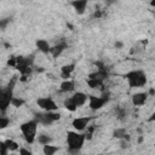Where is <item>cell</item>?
<instances>
[{
    "label": "cell",
    "mask_w": 155,
    "mask_h": 155,
    "mask_svg": "<svg viewBox=\"0 0 155 155\" xmlns=\"http://www.w3.org/2000/svg\"><path fill=\"white\" fill-rule=\"evenodd\" d=\"M85 134L78 131H68L67 133V144L69 153H79L85 143Z\"/></svg>",
    "instance_id": "cell-1"
},
{
    "label": "cell",
    "mask_w": 155,
    "mask_h": 155,
    "mask_svg": "<svg viewBox=\"0 0 155 155\" xmlns=\"http://www.w3.org/2000/svg\"><path fill=\"white\" fill-rule=\"evenodd\" d=\"M88 107L91 110H99L104 107V104L109 101V94H104L103 97L88 96Z\"/></svg>",
    "instance_id": "cell-4"
},
{
    "label": "cell",
    "mask_w": 155,
    "mask_h": 155,
    "mask_svg": "<svg viewBox=\"0 0 155 155\" xmlns=\"http://www.w3.org/2000/svg\"><path fill=\"white\" fill-rule=\"evenodd\" d=\"M75 70V63H69V64H64L61 68V78L63 80L65 79H70L73 71Z\"/></svg>",
    "instance_id": "cell-10"
},
{
    "label": "cell",
    "mask_w": 155,
    "mask_h": 155,
    "mask_svg": "<svg viewBox=\"0 0 155 155\" xmlns=\"http://www.w3.org/2000/svg\"><path fill=\"white\" fill-rule=\"evenodd\" d=\"M114 47H115V48H117V50H121V48L124 47V42H122V41L116 40V41L114 42Z\"/></svg>",
    "instance_id": "cell-29"
},
{
    "label": "cell",
    "mask_w": 155,
    "mask_h": 155,
    "mask_svg": "<svg viewBox=\"0 0 155 155\" xmlns=\"http://www.w3.org/2000/svg\"><path fill=\"white\" fill-rule=\"evenodd\" d=\"M36 104L44 111H53L58 109L56 102L51 97H40L36 99Z\"/></svg>",
    "instance_id": "cell-5"
},
{
    "label": "cell",
    "mask_w": 155,
    "mask_h": 155,
    "mask_svg": "<svg viewBox=\"0 0 155 155\" xmlns=\"http://www.w3.org/2000/svg\"><path fill=\"white\" fill-rule=\"evenodd\" d=\"M130 87H143L147 84V75L143 70H131L125 75Z\"/></svg>",
    "instance_id": "cell-3"
},
{
    "label": "cell",
    "mask_w": 155,
    "mask_h": 155,
    "mask_svg": "<svg viewBox=\"0 0 155 155\" xmlns=\"http://www.w3.org/2000/svg\"><path fill=\"white\" fill-rule=\"evenodd\" d=\"M125 133H126V130H125L124 127H121V128H116V130H114L113 136H114V138L120 139V138H122V137H124V134H125Z\"/></svg>",
    "instance_id": "cell-21"
},
{
    "label": "cell",
    "mask_w": 155,
    "mask_h": 155,
    "mask_svg": "<svg viewBox=\"0 0 155 155\" xmlns=\"http://www.w3.org/2000/svg\"><path fill=\"white\" fill-rule=\"evenodd\" d=\"M10 22H11V18H10V17L0 18V30H5L6 27L10 24Z\"/></svg>",
    "instance_id": "cell-23"
},
{
    "label": "cell",
    "mask_w": 155,
    "mask_h": 155,
    "mask_svg": "<svg viewBox=\"0 0 155 155\" xmlns=\"http://www.w3.org/2000/svg\"><path fill=\"white\" fill-rule=\"evenodd\" d=\"M35 140H38L39 142V144H41V145H45V144H48V143H51L52 142V137H50L48 134H39V136H36V139Z\"/></svg>",
    "instance_id": "cell-19"
},
{
    "label": "cell",
    "mask_w": 155,
    "mask_h": 155,
    "mask_svg": "<svg viewBox=\"0 0 155 155\" xmlns=\"http://www.w3.org/2000/svg\"><path fill=\"white\" fill-rule=\"evenodd\" d=\"M63 105H64V108H65L68 111H71V113H74V111L78 109V107H76V104L74 103V101L71 99V97H67V98L64 99V102H63Z\"/></svg>",
    "instance_id": "cell-16"
},
{
    "label": "cell",
    "mask_w": 155,
    "mask_h": 155,
    "mask_svg": "<svg viewBox=\"0 0 155 155\" xmlns=\"http://www.w3.org/2000/svg\"><path fill=\"white\" fill-rule=\"evenodd\" d=\"M87 86L90 88H98V87H102L103 86V80L101 79H97V78H88L87 81H86Z\"/></svg>",
    "instance_id": "cell-15"
},
{
    "label": "cell",
    "mask_w": 155,
    "mask_h": 155,
    "mask_svg": "<svg viewBox=\"0 0 155 155\" xmlns=\"http://www.w3.org/2000/svg\"><path fill=\"white\" fill-rule=\"evenodd\" d=\"M10 125V119L6 116H0V130L6 128Z\"/></svg>",
    "instance_id": "cell-24"
},
{
    "label": "cell",
    "mask_w": 155,
    "mask_h": 155,
    "mask_svg": "<svg viewBox=\"0 0 155 155\" xmlns=\"http://www.w3.org/2000/svg\"><path fill=\"white\" fill-rule=\"evenodd\" d=\"M71 99L74 101V103L76 104V107H82L86 104L87 99H88V96L85 93V92H81V91H74L73 96H71Z\"/></svg>",
    "instance_id": "cell-8"
},
{
    "label": "cell",
    "mask_w": 155,
    "mask_h": 155,
    "mask_svg": "<svg viewBox=\"0 0 155 155\" xmlns=\"http://www.w3.org/2000/svg\"><path fill=\"white\" fill-rule=\"evenodd\" d=\"M92 120V117L90 116H81V117H75L73 121H71V126L75 131L78 132H82L86 130V127L88 126L90 121Z\"/></svg>",
    "instance_id": "cell-6"
},
{
    "label": "cell",
    "mask_w": 155,
    "mask_h": 155,
    "mask_svg": "<svg viewBox=\"0 0 155 155\" xmlns=\"http://www.w3.org/2000/svg\"><path fill=\"white\" fill-rule=\"evenodd\" d=\"M147 93H148V96L154 97V96H155V88H154V87H150V88H149V91H148Z\"/></svg>",
    "instance_id": "cell-32"
},
{
    "label": "cell",
    "mask_w": 155,
    "mask_h": 155,
    "mask_svg": "<svg viewBox=\"0 0 155 155\" xmlns=\"http://www.w3.org/2000/svg\"><path fill=\"white\" fill-rule=\"evenodd\" d=\"M4 142H5V145H6V148L8 149V151H16V150L19 149L18 143L15 142L13 139H6V140H4Z\"/></svg>",
    "instance_id": "cell-20"
},
{
    "label": "cell",
    "mask_w": 155,
    "mask_h": 155,
    "mask_svg": "<svg viewBox=\"0 0 155 155\" xmlns=\"http://www.w3.org/2000/svg\"><path fill=\"white\" fill-rule=\"evenodd\" d=\"M7 65H8V67H13V68H16V65H17V57H15V56L10 57V58L7 59Z\"/></svg>",
    "instance_id": "cell-26"
},
{
    "label": "cell",
    "mask_w": 155,
    "mask_h": 155,
    "mask_svg": "<svg viewBox=\"0 0 155 155\" xmlns=\"http://www.w3.org/2000/svg\"><path fill=\"white\" fill-rule=\"evenodd\" d=\"M18 153H19V155H31V150L25 149V148H19Z\"/></svg>",
    "instance_id": "cell-28"
},
{
    "label": "cell",
    "mask_w": 155,
    "mask_h": 155,
    "mask_svg": "<svg viewBox=\"0 0 155 155\" xmlns=\"http://www.w3.org/2000/svg\"><path fill=\"white\" fill-rule=\"evenodd\" d=\"M65 47H67V45H65L64 42L58 44V45H54V46H51V48H50V54H51L53 58H57V57H59V56L62 54V52L65 50Z\"/></svg>",
    "instance_id": "cell-14"
},
{
    "label": "cell",
    "mask_w": 155,
    "mask_h": 155,
    "mask_svg": "<svg viewBox=\"0 0 155 155\" xmlns=\"http://www.w3.org/2000/svg\"><path fill=\"white\" fill-rule=\"evenodd\" d=\"M38 121L35 119L33 120H29V121H25L23 122L21 126H19V130L22 132V136L23 138L25 139V142L28 144H33L36 139V131H38Z\"/></svg>",
    "instance_id": "cell-2"
},
{
    "label": "cell",
    "mask_w": 155,
    "mask_h": 155,
    "mask_svg": "<svg viewBox=\"0 0 155 155\" xmlns=\"http://www.w3.org/2000/svg\"><path fill=\"white\" fill-rule=\"evenodd\" d=\"M119 140H120V147H121L122 149L127 148V144H128V142H126V140H125V139H122V138H120Z\"/></svg>",
    "instance_id": "cell-30"
},
{
    "label": "cell",
    "mask_w": 155,
    "mask_h": 155,
    "mask_svg": "<svg viewBox=\"0 0 155 155\" xmlns=\"http://www.w3.org/2000/svg\"><path fill=\"white\" fill-rule=\"evenodd\" d=\"M142 142H143V137H139L138 138V143H142Z\"/></svg>",
    "instance_id": "cell-33"
},
{
    "label": "cell",
    "mask_w": 155,
    "mask_h": 155,
    "mask_svg": "<svg viewBox=\"0 0 155 155\" xmlns=\"http://www.w3.org/2000/svg\"><path fill=\"white\" fill-rule=\"evenodd\" d=\"M24 103H25V101H24L23 98H21V97H15V96H12L11 99H10V104H11L12 107H15V108L23 107Z\"/></svg>",
    "instance_id": "cell-18"
},
{
    "label": "cell",
    "mask_w": 155,
    "mask_h": 155,
    "mask_svg": "<svg viewBox=\"0 0 155 155\" xmlns=\"http://www.w3.org/2000/svg\"><path fill=\"white\" fill-rule=\"evenodd\" d=\"M10 151H8V149L6 148V145H5V142H0V155H6V154H8Z\"/></svg>",
    "instance_id": "cell-27"
},
{
    "label": "cell",
    "mask_w": 155,
    "mask_h": 155,
    "mask_svg": "<svg viewBox=\"0 0 155 155\" xmlns=\"http://www.w3.org/2000/svg\"><path fill=\"white\" fill-rule=\"evenodd\" d=\"M115 114H116L119 120H124L126 117V110L124 108H116L115 109Z\"/></svg>",
    "instance_id": "cell-22"
},
{
    "label": "cell",
    "mask_w": 155,
    "mask_h": 155,
    "mask_svg": "<svg viewBox=\"0 0 155 155\" xmlns=\"http://www.w3.org/2000/svg\"><path fill=\"white\" fill-rule=\"evenodd\" d=\"M34 119L38 121V124H41V125H51V124H53V121L50 119L47 111H44V110H42V113H36Z\"/></svg>",
    "instance_id": "cell-12"
},
{
    "label": "cell",
    "mask_w": 155,
    "mask_h": 155,
    "mask_svg": "<svg viewBox=\"0 0 155 155\" xmlns=\"http://www.w3.org/2000/svg\"><path fill=\"white\" fill-rule=\"evenodd\" d=\"M147 99H148V93L147 92H137V93L132 94V97H131V102L134 107L144 105Z\"/></svg>",
    "instance_id": "cell-7"
},
{
    "label": "cell",
    "mask_w": 155,
    "mask_h": 155,
    "mask_svg": "<svg viewBox=\"0 0 155 155\" xmlns=\"http://www.w3.org/2000/svg\"><path fill=\"white\" fill-rule=\"evenodd\" d=\"M58 149H59L58 147L51 145V143L42 145V153H44L45 155H53V154H56V153L58 151Z\"/></svg>",
    "instance_id": "cell-17"
},
{
    "label": "cell",
    "mask_w": 155,
    "mask_h": 155,
    "mask_svg": "<svg viewBox=\"0 0 155 155\" xmlns=\"http://www.w3.org/2000/svg\"><path fill=\"white\" fill-rule=\"evenodd\" d=\"M35 45H36V48L42 52V53H50V48H51V45L48 44L47 40L45 39H38L35 41Z\"/></svg>",
    "instance_id": "cell-13"
},
{
    "label": "cell",
    "mask_w": 155,
    "mask_h": 155,
    "mask_svg": "<svg viewBox=\"0 0 155 155\" xmlns=\"http://www.w3.org/2000/svg\"><path fill=\"white\" fill-rule=\"evenodd\" d=\"M87 4H88V0H73L70 2L71 7L75 10V12L78 15H84L85 13L86 7H87Z\"/></svg>",
    "instance_id": "cell-9"
},
{
    "label": "cell",
    "mask_w": 155,
    "mask_h": 155,
    "mask_svg": "<svg viewBox=\"0 0 155 155\" xmlns=\"http://www.w3.org/2000/svg\"><path fill=\"white\" fill-rule=\"evenodd\" d=\"M93 17L94 18H101L102 17V11L101 10H96L94 13H93Z\"/></svg>",
    "instance_id": "cell-31"
},
{
    "label": "cell",
    "mask_w": 155,
    "mask_h": 155,
    "mask_svg": "<svg viewBox=\"0 0 155 155\" xmlns=\"http://www.w3.org/2000/svg\"><path fill=\"white\" fill-rule=\"evenodd\" d=\"M59 90L64 93H69V92H74L75 91V82L71 79H65L61 82L59 85Z\"/></svg>",
    "instance_id": "cell-11"
},
{
    "label": "cell",
    "mask_w": 155,
    "mask_h": 155,
    "mask_svg": "<svg viewBox=\"0 0 155 155\" xmlns=\"http://www.w3.org/2000/svg\"><path fill=\"white\" fill-rule=\"evenodd\" d=\"M47 114H48V116H50V119L54 122V121H58L59 119H61V114L59 113H57V110H53V111H47Z\"/></svg>",
    "instance_id": "cell-25"
}]
</instances>
